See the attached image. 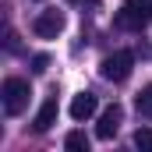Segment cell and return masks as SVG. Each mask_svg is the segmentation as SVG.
Instances as JSON below:
<instances>
[{"instance_id": "cell-10", "label": "cell", "mask_w": 152, "mask_h": 152, "mask_svg": "<svg viewBox=\"0 0 152 152\" xmlns=\"http://www.w3.org/2000/svg\"><path fill=\"white\" fill-rule=\"evenodd\" d=\"M138 113L142 117H152V85H145L138 92Z\"/></svg>"}, {"instance_id": "cell-5", "label": "cell", "mask_w": 152, "mask_h": 152, "mask_svg": "<svg viewBox=\"0 0 152 152\" xmlns=\"http://www.w3.org/2000/svg\"><path fill=\"white\" fill-rule=\"evenodd\" d=\"M120 124H124V110L113 103V106H106V110L99 113L96 138H99V142H113V138H117V131H120Z\"/></svg>"}, {"instance_id": "cell-7", "label": "cell", "mask_w": 152, "mask_h": 152, "mask_svg": "<svg viewBox=\"0 0 152 152\" xmlns=\"http://www.w3.org/2000/svg\"><path fill=\"white\" fill-rule=\"evenodd\" d=\"M57 113H60V106H57V96L42 99V106H39V113H36V120H32V127H36L39 134H46V131L57 124Z\"/></svg>"}, {"instance_id": "cell-8", "label": "cell", "mask_w": 152, "mask_h": 152, "mask_svg": "<svg viewBox=\"0 0 152 152\" xmlns=\"http://www.w3.org/2000/svg\"><path fill=\"white\" fill-rule=\"evenodd\" d=\"M64 145L71 152H88V134H85V131H71V134L64 138Z\"/></svg>"}, {"instance_id": "cell-2", "label": "cell", "mask_w": 152, "mask_h": 152, "mask_svg": "<svg viewBox=\"0 0 152 152\" xmlns=\"http://www.w3.org/2000/svg\"><path fill=\"white\" fill-rule=\"evenodd\" d=\"M152 21V0H124L120 14H117V25L127 28V32H142Z\"/></svg>"}, {"instance_id": "cell-1", "label": "cell", "mask_w": 152, "mask_h": 152, "mask_svg": "<svg viewBox=\"0 0 152 152\" xmlns=\"http://www.w3.org/2000/svg\"><path fill=\"white\" fill-rule=\"evenodd\" d=\"M28 96H32V88H28V81H25V78H7V81L0 85V103H4V110H7L11 117L25 113Z\"/></svg>"}, {"instance_id": "cell-9", "label": "cell", "mask_w": 152, "mask_h": 152, "mask_svg": "<svg viewBox=\"0 0 152 152\" xmlns=\"http://www.w3.org/2000/svg\"><path fill=\"white\" fill-rule=\"evenodd\" d=\"M134 149L152 152V127H138V131H134Z\"/></svg>"}, {"instance_id": "cell-3", "label": "cell", "mask_w": 152, "mask_h": 152, "mask_svg": "<svg viewBox=\"0 0 152 152\" xmlns=\"http://www.w3.org/2000/svg\"><path fill=\"white\" fill-rule=\"evenodd\" d=\"M131 67H134V53L131 50H117V53H110L99 64V75L106 78V81H127L131 78Z\"/></svg>"}, {"instance_id": "cell-12", "label": "cell", "mask_w": 152, "mask_h": 152, "mask_svg": "<svg viewBox=\"0 0 152 152\" xmlns=\"http://www.w3.org/2000/svg\"><path fill=\"white\" fill-rule=\"evenodd\" d=\"M67 4H81V7H92V11L99 7V0H67Z\"/></svg>"}, {"instance_id": "cell-6", "label": "cell", "mask_w": 152, "mask_h": 152, "mask_svg": "<svg viewBox=\"0 0 152 152\" xmlns=\"http://www.w3.org/2000/svg\"><path fill=\"white\" fill-rule=\"evenodd\" d=\"M67 113H71V120H78V124L88 120V117H96V113H99V99H96V92H78L75 99H71V110H67Z\"/></svg>"}, {"instance_id": "cell-4", "label": "cell", "mask_w": 152, "mask_h": 152, "mask_svg": "<svg viewBox=\"0 0 152 152\" xmlns=\"http://www.w3.org/2000/svg\"><path fill=\"white\" fill-rule=\"evenodd\" d=\"M64 25H67V18H64V11H42L36 21H32V32L39 39H57L64 32Z\"/></svg>"}, {"instance_id": "cell-11", "label": "cell", "mask_w": 152, "mask_h": 152, "mask_svg": "<svg viewBox=\"0 0 152 152\" xmlns=\"http://www.w3.org/2000/svg\"><path fill=\"white\" fill-rule=\"evenodd\" d=\"M46 67H50V57H46V53H36V57H32V71H36V75H42Z\"/></svg>"}]
</instances>
